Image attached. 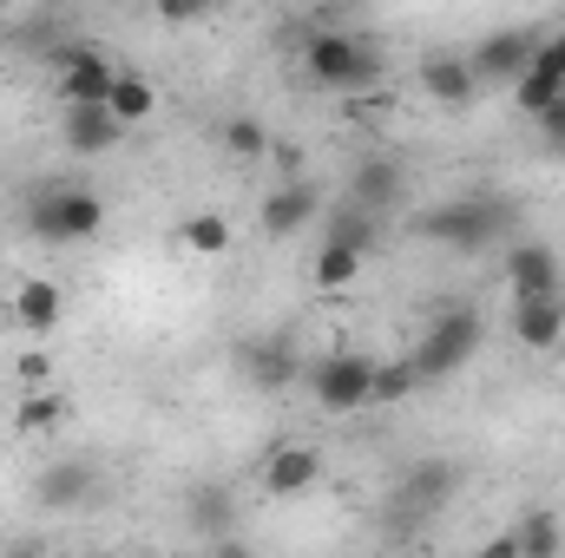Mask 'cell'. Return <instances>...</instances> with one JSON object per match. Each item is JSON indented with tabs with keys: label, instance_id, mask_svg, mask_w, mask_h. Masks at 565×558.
I'll return each instance as SVG.
<instances>
[{
	"label": "cell",
	"instance_id": "6da1fadb",
	"mask_svg": "<svg viewBox=\"0 0 565 558\" xmlns=\"http://www.w3.org/2000/svg\"><path fill=\"white\" fill-rule=\"evenodd\" d=\"M302 73L322 86V93H342V99H369V86H382V53L349 33L342 13H322L316 33L302 40Z\"/></svg>",
	"mask_w": 565,
	"mask_h": 558
},
{
	"label": "cell",
	"instance_id": "7a4b0ae2",
	"mask_svg": "<svg viewBox=\"0 0 565 558\" xmlns=\"http://www.w3.org/2000/svg\"><path fill=\"white\" fill-rule=\"evenodd\" d=\"M480 342H487L480 309L473 302H440L434 322H427V335H422V348L408 355V368H415V382H447V375H460L480 355Z\"/></svg>",
	"mask_w": 565,
	"mask_h": 558
},
{
	"label": "cell",
	"instance_id": "3957f363",
	"mask_svg": "<svg viewBox=\"0 0 565 558\" xmlns=\"http://www.w3.org/2000/svg\"><path fill=\"white\" fill-rule=\"evenodd\" d=\"M26 230L40 244H86L106 230V197L93 184H40L26 197Z\"/></svg>",
	"mask_w": 565,
	"mask_h": 558
},
{
	"label": "cell",
	"instance_id": "277c9868",
	"mask_svg": "<svg viewBox=\"0 0 565 558\" xmlns=\"http://www.w3.org/2000/svg\"><path fill=\"white\" fill-rule=\"evenodd\" d=\"M415 230L427 244H447V250H493L513 230V204L507 197H454L440 211H422Z\"/></svg>",
	"mask_w": 565,
	"mask_h": 558
},
{
	"label": "cell",
	"instance_id": "5b68a950",
	"mask_svg": "<svg viewBox=\"0 0 565 558\" xmlns=\"http://www.w3.org/2000/svg\"><path fill=\"white\" fill-rule=\"evenodd\" d=\"M309 395H316L322 415H362L369 395H375V355L335 348V355L309 362Z\"/></svg>",
	"mask_w": 565,
	"mask_h": 558
},
{
	"label": "cell",
	"instance_id": "8992f818",
	"mask_svg": "<svg viewBox=\"0 0 565 558\" xmlns=\"http://www.w3.org/2000/svg\"><path fill=\"white\" fill-rule=\"evenodd\" d=\"M540 40L546 33H533V26H493L487 40H473L467 66H473L480 86H520L526 66H533V53H540Z\"/></svg>",
	"mask_w": 565,
	"mask_h": 558
},
{
	"label": "cell",
	"instance_id": "52a82bcc",
	"mask_svg": "<svg viewBox=\"0 0 565 558\" xmlns=\"http://www.w3.org/2000/svg\"><path fill=\"white\" fill-rule=\"evenodd\" d=\"M53 66H60V106H106V93L119 79V66L99 46H73V40L53 53Z\"/></svg>",
	"mask_w": 565,
	"mask_h": 558
},
{
	"label": "cell",
	"instance_id": "ba28073f",
	"mask_svg": "<svg viewBox=\"0 0 565 558\" xmlns=\"http://www.w3.org/2000/svg\"><path fill=\"white\" fill-rule=\"evenodd\" d=\"M257 224L264 237H302L309 224H322V184L302 178V184H270L264 204H257Z\"/></svg>",
	"mask_w": 565,
	"mask_h": 558
},
{
	"label": "cell",
	"instance_id": "9c48e42d",
	"mask_svg": "<svg viewBox=\"0 0 565 558\" xmlns=\"http://www.w3.org/2000/svg\"><path fill=\"white\" fill-rule=\"evenodd\" d=\"M402 191H408V171H402L395 151H369V158H355V171H349V204H355V211L382 217L388 204H402Z\"/></svg>",
	"mask_w": 565,
	"mask_h": 558
},
{
	"label": "cell",
	"instance_id": "30bf717a",
	"mask_svg": "<svg viewBox=\"0 0 565 558\" xmlns=\"http://www.w3.org/2000/svg\"><path fill=\"white\" fill-rule=\"evenodd\" d=\"M454 486H460L454 460H422V466L402 473V486H395V513H402V519H427V513H440V506L454 500Z\"/></svg>",
	"mask_w": 565,
	"mask_h": 558
},
{
	"label": "cell",
	"instance_id": "8fae6325",
	"mask_svg": "<svg viewBox=\"0 0 565 558\" xmlns=\"http://www.w3.org/2000/svg\"><path fill=\"white\" fill-rule=\"evenodd\" d=\"M322 480V453L309 447V440H282L264 453V493H277V500H296V493H309Z\"/></svg>",
	"mask_w": 565,
	"mask_h": 558
},
{
	"label": "cell",
	"instance_id": "7c38bea8",
	"mask_svg": "<svg viewBox=\"0 0 565 558\" xmlns=\"http://www.w3.org/2000/svg\"><path fill=\"white\" fill-rule=\"evenodd\" d=\"M422 93L434 106H447V112H467V106L480 99V79H473L467 53H427L422 60Z\"/></svg>",
	"mask_w": 565,
	"mask_h": 558
},
{
	"label": "cell",
	"instance_id": "4fadbf2b",
	"mask_svg": "<svg viewBox=\"0 0 565 558\" xmlns=\"http://www.w3.org/2000/svg\"><path fill=\"white\" fill-rule=\"evenodd\" d=\"M507 282H513V302L526 296H559V250L553 244H507Z\"/></svg>",
	"mask_w": 565,
	"mask_h": 558
},
{
	"label": "cell",
	"instance_id": "5bb4252c",
	"mask_svg": "<svg viewBox=\"0 0 565 558\" xmlns=\"http://www.w3.org/2000/svg\"><path fill=\"white\" fill-rule=\"evenodd\" d=\"M513 342H520V348H533V355H559V348H565L559 296H526V302H513Z\"/></svg>",
	"mask_w": 565,
	"mask_h": 558
},
{
	"label": "cell",
	"instance_id": "9a60e30c",
	"mask_svg": "<svg viewBox=\"0 0 565 558\" xmlns=\"http://www.w3.org/2000/svg\"><path fill=\"white\" fill-rule=\"evenodd\" d=\"M559 99H565V60L553 53V40H540V53H533L526 79L513 86V106H520L526 119H546V112H553Z\"/></svg>",
	"mask_w": 565,
	"mask_h": 558
},
{
	"label": "cell",
	"instance_id": "2e32d148",
	"mask_svg": "<svg viewBox=\"0 0 565 558\" xmlns=\"http://www.w3.org/2000/svg\"><path fill=\"white\" fill-rule=\"evenodd\" d=\"M60 139H66V151H73V158H99V151H113V144L126 139V126H119L106 106H66Z\"/></svg>",
	"mask_w": 565,
	"mask_h": 558
},
{
	"label": "cell",
	"instance_id": "e0dca14e",
	"mask_svg": "<svg viewBox=\"0 0 565 558\" xmlns=\"http://www.w3.org/2000/svg\"><path fill=\"white\" fill-rule=\"evenodd\" d=\"M60 315H66V289H60V282L26 277L20 289H13V322H20L26 335H53Z\"/></svg>",
	"mask_w": 565,
	"mask_h": 558
},
{
	"label": "cell",
	"instance_id": "ac0fdd59",
	"mask_svg": "<svg viewBox=\"0 0 565 558\" xmlns=\"http://www.w3.org/2000/svg\"><path fill=\"white\" fill-rule=\"evenodd\" d=\"M106 112L132 132V126H145V119L158 112V86H151L145 73H132V66H119V79H113V93H106Z\"/></svg>",
	"mask_w": 565,
	"mask_h": 558
},
{
	"label": "cell",
	"instance_id": "d6986e66",
	"mask_svg": "<svg viewBox=\"0 0 565 558\" xmlns=\"http://www.w3.org/2000/svg\"><path fill=\"white\" fill-rule=\"evenodd\" d=\"M375 237H382V224H375L369 211H355V204H335V211H322V244L369 257V250H375Z\"/></svg>",
	"mask_w": 565,
	"mask_h": 558
},
{
	"label": "cell",
	"instance_id": "ffe728a7",
	"mask_svg": "<svg viewBox=\"0 0 565 558\" xmlns=\"http://www.w3.org/2000/svg\"><path fill=\"white\" fill-rule=\"evenodd\" d=\"M40 506H53V513H66V506H79L86 493H93V466L86 460H53L46 473H40Z\"/></svg>",
	"mask_w": 565,
	"mask_h": 558
},
{
	"label": "cell",
	"instance_id": "44dd1931",
	"mask_svg": "<svg viewBox=\"0 0 565 558\" xmlns=\"http://www.w3.org/2000/svg\"><path fill=\"white\" fill-rule=\"evenodd\" d=\"M73 420V401L60 395V388H33V395H20V408H13V427L20 433H60Z\"/></svg>",
	"mask_w": 565,
	"mask_h": 558
},
{
	"label": "cell",
	"instance_id": "7402d4cb",
	"mask_svg": "<svg viewBox=\"0 0 565 558\" xmlns=\"http://www.w3.org/2000/svg\"><path fill=\"white\" fill-rule=\"evenodd\" d=\"M178 244H184L191 257H204V264H211V257H224V250H231V217H224V211H191V217L178 224Z\"/></svg>",
	"mask_w": 565,
	"mask_h": 558
},
{
	"label": "cell",
	"instance_id": "603a6c76",
	"mask_svg": "<svg viewBox=\"0 0 565 558\" xmlns=\"http://www.w3.org/2000/svg\"><path fill=\"white\" fill-rule=\"evenodd\" d=\"M513 539H520V558H559L565 546V526L559 513H546V506H533L520 526H513Z\"/></svg>",
	"mask_w": 565,
	"mask_h": 558
},
{
	"label": "cell",
	"instance_id": "cb8c5ba5",
	"mask_svg": "<svg viewBox=\"0 0 565 558\" xmlns=\"http://www.w3.org/2000/svg\"><path fill=\"white\" fill-rule=\"evenodd\" d=\"M244 362H250V382H257V388H282V382L302 375V362H296L289 342H264V348H250Z\"/></svg>",
	"mask_w": 565,
	"mask_h": 558
},
{
	"label": "cell",
	"instance_id": "d4e9b609",
	"mask_svg": "<svg viewBox=\"0 0 565 558\" xmlns=\"http://www.w3.org/2000/svg\"><path fill=\"white\" fill-rule=\"evenodd\" d=\"M217 144L237 158V164H257V158H270V132L250 119V112H237V119H224V132H217Z\"/></svg>",
	"mask_w": 565,
	"mask_h": 558
},
{
	"label": "cell",
	"instance_id": "484cf974",
	"mask_svg": "<svg viewBox=\"0 0 565 558\" xmlns=\"http://www.w3.org/2000/svg\"><path fill=\"white\" fill-rule=\"evenodd\" d=\"M422 382H415V368H408V355L402 362H375V395H369V408H395V401H408Z\"/></svg>",
	"mask_w": 565,
	"mask_h": 558
},
{
	"label": "cell",
	"instance_id": "4316f807",
	"mask_svg": "<svg viewBox=\"0 0 565 558\" xmlns=\"http://www.w3.org/2000/svg\"><path fill=\"white\" fill-rule=\"evenodd\" d=\"M191 519H198V533H224L231 526V513H237V500H231V486H198L191 500Z\"/></svg>",
	"mask_w": 565,
	"mask_h": 558
},
{
	"label": "cell",
	"instance_id": "83f0119b",
	"mask_svg": "<svg viewBox=\"0 0 565 558\" xmlns=\"http://www.w3.org/2000/svg\"><path fill=\"white\" fill-rule=\"evenodd\" d=\"M309 277H316V289H349V282L362 277V257H355V250H335V244H322Z\"/></svg>",
	"mask_w": 565,
	"mask_h": 558
},
{
	"label": "cell",
	"instance_id": "f1b7e54d",
	"mask_svg": "<svg viewBox=\"0 0 565 558\" xmlns=\"http://www.w3.org/2000/svg\"><path fill=\"white\" fill-rule=\"evenodd\" d=\"M270 164H277V184H302V178H309V171H302L309 151H302L296 139H270Z\"/></svg>",
	"mask_w": 565,
	"mask_h": 558
},
{
	"label": "cell",
	"instance_id": "f546056e",
	"mask_svg": "<svg viewBox=\"0 0 565 558\" xmlns=\"http://www.w3.org/2000/svg\"><path fill=\"white\" fill-rule=\"evenodd\" d=\"M13 375H20V395H33V388L53 382V355H46V348H26V355L13 362Z\"/></svg>",
	"mask_w": 565,
	"mask_h": 558
},
{
	"label": "cell",
	"instance_id": "4dcf8cb0",
	"mask_svg": "<svg viewBox=\"0 0 565 558\" xmlns=\"http://www.w3.org/2000/svg\"><path fill=\"white\" fill-rule=\"evenodd\" d=\"M540 132H546V144H553V151H565V99L546 112V119H540Z\"/></svg>",
	"mask_w": 565,
	"mask_h": 558
},
{
	"label": "cell",
	"instance_id": "1f68e13d",
	"mask_svg": "<svg viewBox=\"0 0 565 558\" xmlns=\"http://www.w3.org/2000/svg\"><path fill=\"white\" fill-rule=\"evenodd\" d=\"M473 558H520V539H513V526H507L500 539H487V546H480Z\"/></svg>",
	"mask_w": 565,
	"mask_h": 558
},
{
	"label": "cell",
	"instance_id": "d6a6232c",
	"mask_svg": "<svg viewBox=\"0 0 565 558\" xmlns=\"http://www.w3.org/2000/svg\"><path fill=\"white\" fill-rule=\"evenodd\" d=\"M198 13H204L198 0H164V7H158V20H171V26H178V20H198Z\"/></svg>",
	"mask_w": 565,
	"mask_h": 558
},
{
	"label": "cell",
	"instance_id": "836d02e7",
	"mask_svg": "<svg viewBox=\"0 0 565 558\" xmlns=\"http://www.w3.org/2000/svg\"><path fill=\"white\" fill-rule=\"evenodd\" d=\"M546 40H553V53L565 60V26H559V33H546Z\"/></svg>",
	"mask_w": 565,
	"mask_h": 558
},
{
	"label": "cell",
	"instance_id": "e575fe53",
	"mask_svg": "<svg viewBox=\"0 0 565 558\" xmlns=\"http://www.w3.org/2000/svg\"><path fill=\"white\" fill-rule=\"evenodd\" d=\"M559 375H565V348H559Z\"/></svg>",
	"mask_w": 565,
	"mask_h": 558
}]
</instances>
